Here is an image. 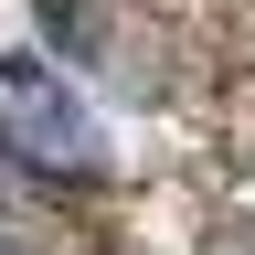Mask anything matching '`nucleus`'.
Instances as JSON below:
<instances>
[{"label":"nucleus","mask_w":255,"mask_h":255,"mask_svg":"<svg viewBox=\"0 0 255 255\" xmlns=\"http://www.w3.org/2000/svg\"><path fill=\"white\" fill-rule=\"evenodd\" d=\"M0 138L32 149L43 170H107V128L85 117V96L53 75V64H0Z\"/></svg>","instance_id":"nucleus-1"}]
</instances>
